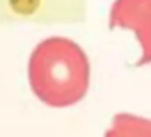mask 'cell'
Segmentation results:
<instances>
[{"label":"cell","mask_w":151,"mask_h":137,"mask_svg":"<svg viewBox=\"0 0 151 137\" xmlns=\"http://www.w3.org/2000/svg\"><path fill=\"white\" fill-rule=\"evenodd\" d=\"M90 61L76 41L53 35L41 40L31 52L27 80L33 94L57 109L79 103L90 86Z\"/></svg>","instance_id":"1"},{"label":"cell","mask_w":151,"mask_h":137,"mask_svg":"<svg viewBox=\"0 0 151 137\" xmlns=\"http://www.w3.org/2000/svg\"><path fill=\"white\" fill-rule=\"evenodd\" d=\"M110 28L133 31L142 46L138 66L151 63V0H114L110 11Z\"/></svg>","instance_id":"2"},{"label":"cell","mask_w":151,"mask_h":137,"mask_svg":"<svg viewBox=\"0 0 151 137\" xmlns=\"http://www.w3.org/2000/svg\"><path fill=\"white\" fill-rule=\"evenodd\" d=\"M104 137H151V119L118 113L113 117Z\"/></svg>","instance_id":"3"},{"label":"cell","mask_w":151,"mask_h":137,"mask_svg":"<svg viewBox=\"0 0 151 137\" xmlns=\"http://www.w3.org/2000/svg\"><path fill=\"white\" fill-rule=\"evenodd\" d=\"M11 8L21 15H29L35 12L40 5V0H8Z\"/></svg>","instance_id":"4"}]
</instances>
